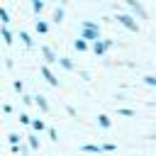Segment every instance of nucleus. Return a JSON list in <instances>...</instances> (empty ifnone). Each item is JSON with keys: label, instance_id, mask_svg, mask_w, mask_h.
Returning a JSON list of instances; mask_svg holds the SVG:
<instances>
[{"label": "nucleus", "instance_id": "obj_17", "mask_svg": "<svg viewBox=\"0 0 156 156\" xmlns=\"http://www.w3.org/2000/svg\"><path fill=\"white\" fill-rule=\"evenodd\" d=\"M20 39H22V44H24L27 49H32V37H29L27 32H20Z\"/></svg>", "mask_w": 156, "mask_h": 156}, {"label": "nucleus", "instance_id": "obj_19", "mask_svg": "<svg viewBox=\"0 0 156 156\" xmlns=\"http://www.w3.org/2000/svg\"><path fill=\"white\" fill-rule=\"evenodd\" d=\"M7 141H10L12 146H17V144H20V136H17L15 132H10V134H7Z\"/></svg>", "mask_w": 156, "mask_h": 156}, {"label": "nucleus", "instance_id": "obj_2", "mask_svg": "<svg viewBox=\"0 0 156 156\" xmlns=\"http://www.w3.org/2000/svg\"><path fill=\"white\" fill-rule=\"evenodd\" d=\"M112 44H115L112 39H95L90 49H93V54H95V56H102L107 49H112Z\"/></svg>", "mask_w": 156, "mask_h": 156}, {"label": "nucleus", "instance_id": "obj_16", "mask_svg": "<svg viewBox=\"0 0 156 156\" xmlns=\"http://www.w3.org/2000/svg\"><path fill=\"white\" fill-rule=\"evenodd\" d=\"M32 10H34L37 15H41V12H44V0H32Z\"/></svg>", "mask_w": 156, "mask_h": 156}, {"label": "nucleus", "instance_id": "obj_5", "mask_svg": "<svg viewBox=\"0 0 156 156\" xmlns=\"http://www.w3.org/2000/svg\"><path fill=\"white\" fill-rule=\"evenodd\" d=\"M124 2H127V5H129V7H132V10H134V12L141 17V20H149V12L141 7V2H136V0H124Z\"/></svg>", "mask_w": 156, "mask_h": 156}, {"label": "nucleus", "instance_id": "obj_25", "mask_svg": "<svg viewBox=\"0 0 156 156\" xmlns=\"http://www.w3.org/2000/svg\"><path fill=\"white\" fill-rule=\"evenodd\" d=\"M20 122H22V124H29V115L22 112V115H20Z\"/></svg>", "mask_w": 156, "mask_h": 156}, {"label": "nucleus", "instance_id": "obj_26", "mask_svg": "<svg viewBox=\"0 0 156 156\" xmlns=\"http://www.w3.org/2000/svg\"><path fill=\"white\" fill-rule=\"evenodd\" d=\"M119 115H124V117H134V110H119Z\"/></svg>", "mask_w": 156, "mask_h": 156}, {"label": "nucleus", "instance_id": "obj_20", "mask_svg": "<svg viewBox=\"0 0 156 156\" xmlns=\"http://www.w3.org/2000/svg\"><path fill=\"white\" fill-rule=\"evenodd\" d=\"M0 20H2V24H10V15H7L5 7H0Z\"/></svg>", "mask_w": 156, "mask_h": 156}, {"label": "nucleus", "instance_id": "obj_12", "mask_svg": "<svg viewBox=\"0 0 156 156\" xmlns=\"http://www.w3.org/2000/svg\"><path fill=\"white\" fill-rule=\"evenodd\" d=\"M34 29H37L39 34H46V32H49V22H44V20H37V24H34Z\"/></svg>", "mask_w": 156, "mask_h": 156}, {"label": "nucleus", "instance_id": "obj_7", "mask_svg": "<svg viewBox=\"0 0 156 156\" xmlns=\"http://www.w3.org/2000/svg\"><path fill=\"white\" fill-rule=\"evenodd\" d=\"M34 105H37L41 112H49V102H46V98H44V95H34Z\"/></svg>", "mask_w": 156, "mask_h": 156}, {"label": "nucleus", "instance_id": "obj_18", "mask_svg": "<svg viewBox=\"0 0 156 156\" xmlns=\"http://www.w3.org/2000/svg\"><path fill=\"white\" fill-rule=\"evenodd\" d=\"M27 141H29V146H32V149H39V136H37V132H34V134H29V139H27Z\"/></svg>", "mask_w": 156, "mask_h": 156}, {"label": "nucleus", "instance_id": "obj_1", "mask_svg": "<svg viewBox=\"0 0 156 156\" xmlns=\"http://www.w3.org/2000/svg\"><path fill=\"white\" fill-rule=\"evenodd\" d=\"M80 39H85V41H95V39H100V27H98L95 22H83Z\"/></svg>", "mask_w": 156, "mask_h": 156}, {"label": "nucleus", "instance_id": "obj_13", "mask_svg": "<svg viewBox=\"0 0 156 156\" xmlns=\"http://www.w3.org/2000/svg\"><path fill=\"white\" fill-rule=\"evenodd\" d=\"M98 124H100L102 129H110V127H112V122H110L107 115H98Z\"/></svg>", "mask_w": 156, "mask_h": 156}, {"label": "nucleus", "instance_id": "obj_6", "mask_svg": "<svg viewBox=\"0 0 156 156\" xmlns=\"http://www.w3.org/2000/svg\"><path fill=\"white\" fill-rule=\"evenodd\" d=\"M39 51H41V56L46 58V63H56V54L51 51V46H41Z\"/></svg>", "mask_w": 156, "mask_h": 156}, {"label": "nucleus", "instance_id": "obj_15", "mask_svg": "<svg viewBox=\"0 0 156 156\" xmlns=\"http://www.w3.org/2000/svg\"><path fill=\"white\" fill-rule=\"evenodd\" d=\"M80 151L93 154V151H102V149H100V144H83V146H80Z\"/></svg>", "mask_w": 156, "mask_h": 156}, {"label": "nucleus", "instance_id": "obj_22", "mask_svg": "<svg viewBox=\"0 0 156 156\" xmlns=\"http://www.w3.org/2000/svg\"><path fill=\"white\" fill-rule=\"evenodd\" d=\"M49 136H51V141H58V132L54 127H49Z\"/></svg>", "mask_w": 156, "mask_h": 156}, {"label": "nucleus", "instance_id": "obj_4", "mask_svg": "<svg viewBox=\"0 0 156 156\" xmlns=\"http://www.w3.org/2000/svg\"><path fill=\"white\" fill-rule=\"evenodd\" d=\"M39 73H41V78H44L51 88H58V78L51 73V68H49V66H41V68H39Z\"/></svg>", "mask_w": 156, "mask_h": 156}, {"label": "nucleus", "instance_id": "obj_24", "mask_svg": "<svg viewBox=\"0 0 156 156\" xmlns=\"http://www.w3.org/2000/svg\"><path fill=\"white\" fill-rule=\"evenodd\" d=\"M144 83H146V85H156V78H154V76H146Z\"/></svg>", "mask_w": 156, "mask_h": 156}, {"label": "nucleus", "instance_id": "obj_3", "mask_svg": "<svg viewBox=\"0 0 156 156\" xmlns=\"http://www.w3.org/2000/svg\"><path fill=\"white\" fill-rule=\"evenodd\" d=\"M115 20H117L119 24H124L129 32H139V24H136V20H132L129 15H124V12H117V15H115Z\"/></svg>", "mask_w": 156, "mask_h": 156}, {"label": "nucleus", "instance_id": "obj_14", "mask_svg": "<svg viewBox=\"0 0 156 156\" xmlns=\"http://www.w3.org/2000/svg\"><path fill=\"white\" fill-rule=\"evenodd\" d=\"M29 124H32L34 132H44L46 129V122H41V119H29Z\"/></svg>", "mask_w": 156, "mask_h": 156}, {"label": "nucleus", "instance_id": "obj_23", "mask_svg": "<svg viewBox=\"0 0 156 156\" xmlns=\"http://www.w3.org/2000/svg\"><path fill=\"white\" fill-rule=\"evenodd\" d=\"M100 149H102V151H115L117 144H100Z\"/></svg>", "mask_w": 156, "mask_h": 156}, {"label": "nucleus", "instance_id": "obj_8", "mask_svg": "<svg viewBox=\"0 0 156 156\" xmlns=\"http://www.w3.org/2000/svg\"><path fill=\"white\" fill-rule=\"evenodd\" d=\"M56 63H58L61 68H66V71H73V61L66 58V56H56Z\"/></svg>", "mask_w": 156, "mask_h": 156}, {"label": "nucleus", "instance_id": "obj_21", "mask_svg": "<svg viewBox=\"0 0 156 156\" xmlns=\"http://www.w3.org/2000/svg\"><path fill=\"white\" fill-rule=\"evenodd\" d=\"M12 88H15V93H24V85H22V80H15V83H12Z\"/></svg>", "mask_w": 156, "mask_h": 156}, {"label": "nucleus", "instance_id": "obj_11", "mask_svg": "<svg viewBox=\"0 0 156 156\" xmlns=\"http://www.w3.org/2000/svg\"><path fill=\"white\" fill-rule=\"evenodd\" d=\"M63 17H66V10H63V7H56V10H54V22H56V24H61V22H63Z\"/></svg>", "mask_w": 156, "mask_h": 156}, {"label": "nucleus", "instance_id": "obj_10", "mask_svg": "<svg viewBox=\"0 0 156 156\" xmlns=\"http://www.w3.org/2000/svg\"><path fill=\"white\" fill-rule=\"evenodd\" d=\"M73 49H76V51H88L90 46H88V41H85V39H80V37H78V39L73 41Z\"/></svg>", "mask_w": 156, "mask_h": 156}, {"label": "nucleus", "instance_id": "obj_9", "mask_svg": "<svg viewBox=\"0 0 156 156\" xmlns=\"http://www.w3.org/2000/svg\"><path fill=\"white\" fill-rule=\"evenodd\" d=\"M0 37L5 39V44H7V46H12V34H10L7 24H2V27H0Z\"/></svg>", "mask_w": 156, "mask_h": 156}]
</instances>
